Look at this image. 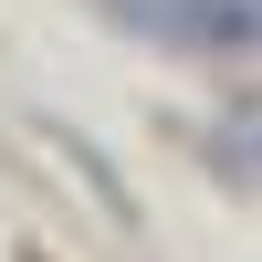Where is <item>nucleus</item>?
Here are the masks:
<instances>
[{
    "mask_svg": "<svg viewBox=\"0 0 262 262\" xmlns=\"http://www.w3.org/2000/svg\"><path fill=\"white\" fill-rule=\"evenodd\" d=\"M116 32L168 53H262V0H105Z\"/></svg>",
    "mask_w": 262,
    "mask_h": 262,
    "instance_id": "f257e3e1",
    "label": "nucleus"
}]
</instances>
